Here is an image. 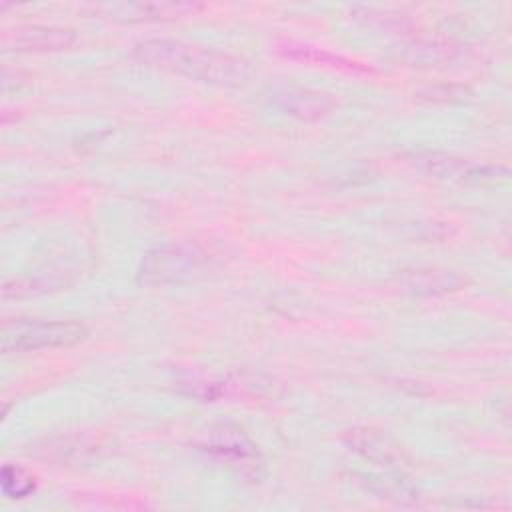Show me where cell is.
<instances>
[{
  "label": "cell",
  "mask_w": 512,
  "mask_h": 512,
  "mask_svg": "<svg viewBox=\"0 0 512 512\" xmlns=\"http://www.w3.org/2000/svg\"><path fill=\"white\" fill-rule=\"evenodd\" d=\"M76 34L60 26H18L4 32L2 46L18 52H54L66 50L74 44Z\"/></svg>",
  "instance_id": "cell-6"
},
{
  "label": "cell",
  "mask_w": 512,
  "mask_h": 512,
  "mask_svg": "<svg viewBox=\"0 0 512 512\" xmlns=\"http://www.w3.org/2000/svg\"><path fill=\"white\" fill-rule=\"evenodd\" d=\"M272 104L288 116L300 120H318L336 106V98L318 90L284 88L272 94Z\"/></svg>",
  "instance_id": "cell-7"
},
{
  "label": "cell",
  "mask_w": 512,
  "mask_h": 512,
  "mask_svg": "<svg viewBox=\"0 0 512 512\" xmlns=\"http://www.w3.org/2000/svg\"><path fill=\"white\" fill-rule=\"evenodd\" d=\"M134 58L158 70L180 74L212 86L236 88L250 80L248 60L230 52L190 44L184 40L150 38L134 46Z\"/></svg>",
  "instance_id": "cell-1"
},
{
  "label": "cell",
  "mask_w": 512,
  "mask_h": 512,
  "mask_svg": "<svg viewBox=\"0 0 512 512\" xmlns=\"http://www.w3.org/2000/svg\"><path fill=\"white\" fill-rule=\"evenodd\" d=\"M88 328L74 320L18 318L2 324V352H30L40 348H66L86 340Z\"/></svg>",
  "instance_id": "cell-2"
},
{
  "label": "cell",
  "mask_w": 512,
  "mask_h": 512,
  "mask_svg": "<svg viewBox=\"0 0 512 512\" xmlns=\"http://www.w3.org/2000/svg\"><path fill=\"white\" fill-rule=\"evenodd\" d=\"M206 254L192 244H166L150 250L138 268V284L164 286L194 280L202 274Z\"/></svg>",
  "instance_id": "cell-3"
},
{
  "label": "cell",
  "mask_w": 512,
  "mask_h": 512,
  "mask_svg": "<svg viewBox=\"0 0 512 512\" xmlns=\"http://www.w3.org/2000/svg\"><path fill=\"white\" fill-rule=\"evenodd\" d=\"M2 492L8 498H24L34 492V478L16 464H4L0 474Z\"/></svg>",
  "instance_id": "cell-9"
},
{
  "label": "cell",
  "mask_w": 512,
  "mask_h": 512,
  "mask_svg": "<svg viewBox=\"0 0 512 512\" xmlns=\"http://www.w3.org/2000/svg\"><path fill=\"white\" fill-rule=\"evenodd\" d=\"M416 162L420 168L446 182H460V184H494L508 176V170L504 166H490V164H478L466 158H456L450 154L440 152H428L418 154Z\"/></svg>",
  "instance_id": "cell-4"
},
{
  "label": "cell",
  "mask_w": 512,
  "mask_h": 512,
  "mask_svg": "<svg viewBox=\"0 0 512 512\" xmlns=\"http://www.w3.org/2000/svg\"><path fill=\"white\" fill-rule=\"evenodd\" d=\"M216 458L228 462L230 466L238 468L242 474H246L248 468L258 466V454L256 448L248 442L246 436L230 430H222L206 448Z\"/></svg>",
  "instance_id": "cell-8"
},
{
  "label": "cell",
  "mask_w": 512,
  "mask_h": 512,
  "mask_svg": "<svg viewBox=\"0 0 512 512\" xmlns=\"http://www.w3.org/2000/svg\"><path fill=\"white\" fill-rule=\"evenodd\" d=\"M202 10L194 2H106L94 6V12L114 22H158L190 16Z\"/></svg>",
  "instance_id": "cell-5"
}]
</instances>
